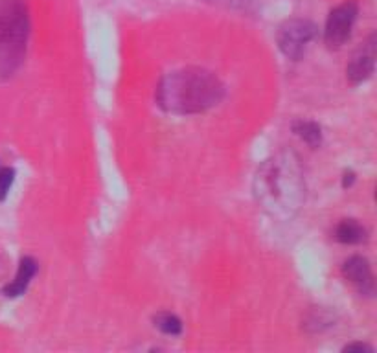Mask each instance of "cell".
I'll return each instance as SVG.
<instances>
[{"label": "cell", "mask_w": 377, "mask_h": 353, "mask_svg": "<svg viewBox=\"0 0 377 353\" xmlns=\"http://www.w3.org/2000/svg\"><path fill=\"white\" fill-rule=\"evenodd\" d=\"M343 352H346V353H354V352H359V353L368 352V353H371V352H374V347L368 346V344H363V342H354V344H348V346H344Z\"/></svg>", "instance_id": "cell-14"}, {"label": "cell", "mask_w": 377, "mask_h": 353, "mask_svg": "<svg viewBox=\"0 0 377 353\" xmlns=\"http://www.w3.org/2000/svg\"><path fill=\"white\" fill-rule=\"evenodd\" d=\"M293 131L296 132V137L300 140H304L309 148H318L322 143V131L320 125L315 121L309 120H300L293 125Z\"/></svg>", "instance_id": "cell-10"}, {"label": "cell", "mask_w": 377, "mask_h": 353, "mask_svg": "<svg viewBox=\"0 0 377 353\" xmlns=\"http://www.w3.org/2000/svg\"><path fill=\"white\" fill-rule=\"evenodd\" d=\"M30 37L28 8L23 0H0V83L23 66Z\"/></svg>", "instance_id": "cell-3"}, {"label": "cell", "mask_w": 377, "mask_h": 353, "mask_svg": "<svg viewBox=\"0 0 377 353\" xmlns=\"http://www.w3.org/2000/svg\"><path fill=\"white\" fill-rule=\"evenodd\" d=\"M35 272H37V261H35L34 258H28V256H26V258L21 259V265H19L15 280H13L12 283H8V285L2 289V292L10 298L24 294V291L28 289L30 281H32V278L35 276Z\"/></svg>", "instance_id": "cell-8"}, {"label": "cell", "mask_w": 377, "mask_h": 353, "mask_svg": "<svg viewBox=\"0 0 377 353\" xmlns=\"http://www.w3.org/2000/svg\"><path fill=\"white\" fill-rule=\"evenodd\" d=\"M335 239L344 245H359L366 239V228L355 219H344L335 230Z\"/></svg>", "instance_id": "cell-9"}, {"label": "cell", "mask_w": 377, "mask_h": 353, "mask_svg": "<svg viewBox=\"0 0 377 353\" xmlns=\"http://www.w3.org/2000/svg\"><path fill=\"white\" fill-rule=\"evenodd\" d=\"M343 276L344 280L349 281L363 294H371L376 289L370 263H368V259L360 258V256H351L344 261Z\"/></svg>", "instance_id": "cell-7"}, {"label": "cell", "mask_w": 377, "mask_h": 353, "mask_svg": "<svg viewBox=\"0 0 377 353\" xmlns=\"http://www.w3.org/2000/svg\"><path fill=\"white\" fill-rule=\"evenodd\" d=\"M225 85L214 72L186 66L162 77L156 87V103L170 114H201L221 103Z\"/></svg>", "instance_id": "cell-2"}, {"label": "cell", "mask_w": 377, "mask_h": 353, "mask_svg": "<svg viewBox=\"0 0 377 353\" xmlns=\"http://www.w3.org/2000/svg\"><path fill=\"white\" fill-rule=\"evenodd\" d=\"M351 182H354V173H346V175H344L343 186H344V188L351 186Z\"/></svg>", "instance_id": "cell-15"}, {"label": "cell", "mask_w": 377, "mask_h": 353, "mask_svg": "<svg viewBox=\"0 0 377 353\" xmlns=\"http://www.w3.org/2000/svg\"><path fill=\"white\" fill-rule=\"evenodd\" d=\"M305 325H313L315 330L313 331H322V327H327V325H332V316L326 313V311H322V309H315L311 316L305 320Z\"/></svg>", "instance_id": "cell-12"}, {"label": "cell", "mask_w": 377, "mask_h": 353, "mask_svg": "<svg viewBox=\"0 0 377 353\" xmlns=\"http://www.w3.org/2000/svg\"><path fill=\"white\" fill-rule=\"evenodd\" d=\"M377 57V35L371 33L359 48L355 50L348 66H346V79L349 85H360L374 74Z\"/></svg>", "instance_id": "cell-6"}, {"label": "cell", "mask_w": 377, "mask_h": 353, "mask_svg": "<svg viewBox=\"0 0 377 353\" xmlns=\"http://www.w3.org/2000/svg\"><path fill=\"white\" fill-rule=\"evenodd\" d=\"M357 19V4L355 2H344L337 6L329 13L326 22V32H324V41L329 50L343 48L344 43L351 35V28Z\"/></svg>", "instance_id": "cell-5"}, {"label": "cell", "mask_w": 377, "mask_h": 353, "mask_svg": "<svg viewBox=\"0 0 377 353\" xmlns=\"http://www.w3.org/2000/svg\"><path fill=\"white\" fill-rule=\"evenodd\" d=\"M254 197L274 217H293L305 199V179L300 159L293 151H280L258 168Z\"/></svg>", "instance_id": "cell-1"}, {"label": "cell", "mask_w": 377, "mask_h": 353, "mask_svg": "<svg viewBox=\"0 0 377 353\" xmlns=\"http://www.w3.org/2000/svg\"><path fill=\"white\" fill-rule=\"evenodd\" d=\"M4 270H6V263H4V259L0 258V276L4 274Z\"/></svg>", "instance_id": "cell-16"}, {"label": "cell", "mask_w": 377, "mask_h": 353, "mask_svg": "<svg viewBox=\"0 0 377 353\" xmlns=\"http://www.w3.org/2000/svg\"><path fill=\"white\" fill-rule=\"evenodd\" d=\"M15 179V170L13 168H2L0 170V201H4L10 192V188Z\"/></svg>", "instance_id": "cell-13"}, {"label": "cell", "mask_w": 377, "mask_h": 353, "mask_svg": "<svg viewBox=\"0 0 377 353\" xmlns=\"http://www.w3.org/2000/svg\"><path fill=\"white\" fill-rule=\"evenodd\" d=\"M153 322H155L156 330H161L164 335L177 336L183 333V322H181L177 314L162 311V313H156L153 316Z\"/></svg>", "instance_id": "cell-11"}, {"label": "cell", "mask_w": 377, "mask_h": 353, "mask_svg": "<svg viewBox=\"0 0 377 353\" xmlns=\"http://www.w3.org/2000/svg\"><path fill=\"white\" fill-rule=\"evenodd\" d=\"M316 26L307 19H289L282 22L276 32L278 48L285 57L293 61L302 59L309 43L315 39Z\"/></svg>", "instance_id": "cell-4"}]
</instances>
